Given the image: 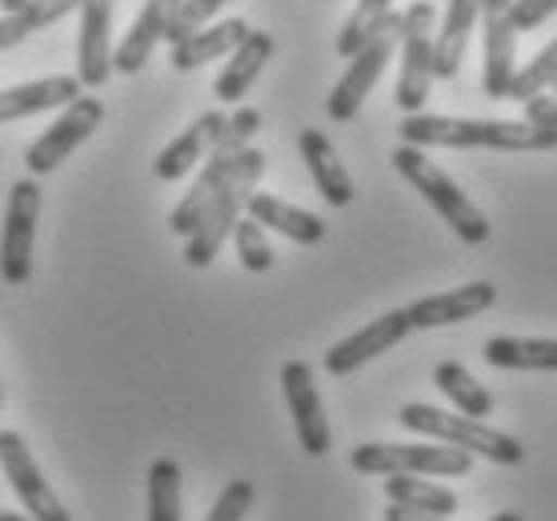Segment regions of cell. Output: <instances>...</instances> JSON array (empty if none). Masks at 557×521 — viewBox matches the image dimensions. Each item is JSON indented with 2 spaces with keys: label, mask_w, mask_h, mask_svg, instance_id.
Masks as SVG:
<instances>
[{
  "label": "cell",
  "mask_w": 557,
  "mask_h": 521,
  "mask_svg": "<svg viewBox=\"0 0 557 521\" xmlns=\"http://www.w3.org/2000/svg\"><path fill=\"white\" fill-rule=\"evenodd\" d=\"M397 133L418 149H502V153H554L557 149V128H537L530 121L406 113Z\"/></svg>",
  "instance_id": "1"
},
{
  "label": "cell",
  "mask_w": 557,
  "mask_h": 521,
  "mask_svg": "<svg viewBox=\"0 0 557 521\" xmlns=\"http://www.w3.org/2000/svg\"><path fill=\"white\" fill-rule=\"evenodd\" d=\"M265 165H269V157L261 153V149H253V145L237 157V165H233V173L225 177V185H221V193L213 197V204L205 209V216L197 221V230L185 237V265H193V269L213 265V257L221 253V245L233 237V225L242 221L245 201L253 197L261 177H265Z\"/></svg>",
  "instance_id": "2"
},
{
  "label": "cell",
  "mask_w": 557,
  "mask_h": 521,
  "mask_svg": "<svg viewBox=\"0 0 557 521\" xmlns=\"http://www.w3.org/2000/svg\"><path fill=\"white\" fill-rule=\"evenodd\" d=\"M257 128H261V113L257 109H237V113L225 121V133L216 137V145L209 149V157L201 161V177L193 181V189L181 197V204L169 213V230L177 233V237H189L193 230H197V221L205 216V209L213 204V197L221 193V185H225V177L233 173V165H237V157L253 145Z\"/></svg>",
  "instance_id": "3"
},
{
  "label": "cell",
  "mask_w": 557,
  "mask_h": 521,
  "mask_svg": "<svg viewBox=\"0 0 557 521\" xmlns=\"http://www.w3.org/2000/svg\"><path fill=\"white\" fill-rule=\"evenodd\" d=\"M393 169L437 209V216H442L461 241L466 245L490 241V221H485V213L469 201L466 193L457 189V181L449 177V173H442V169L433 165L430 157H425V149H418V145L393 149Z\"/></svg>",
  "instance_id": "4"
},
{
  "label": "cell",
  "mask_w": 557,
  "mask_h": 521,
  "mask_svg": "<svg viewBox=\"0 0 557 521\" xmlns=\"http://www.w3.org/2000/svg\"><path fill=\"white\" fill-rule=\"evenodd\" d=\"M397 421L406 425L409 433H421V437H433V442L457 445L466 454H482L494 466H521L525 461V445L509 433L494 430L478 418H466V413H449V409H433L421 406V401H409L401 406Z\"/></svg>",
  "instance_id": "5"
},
{
  "label": "cell",
  "mask_w": 557,
  "mask_h": 521,
  "mask_svg": "<svg viewBox=\"0 0 557 521\" xmlns=\"http://www.w3.org/2000/svg\"><path fill=\"white\" fill-rule=\"evenodd\" d=\"M349 466L357 473H425V477H466L473 470V454L457 449L445 442H418V445H397V442H366L349 454Z\"/></svg>",
  "instance_id": "6"
},
{
  "label": "cell",
  "mask_w": 557,
  "mask_h": 521,
  "mask_svg": "<svg viewBox=\"0 0 557 521\" xmlns=\"http://www.w3.org/2000/svg\"><path fill=\"white\" fill-rule=\"evenodd\" d=\"M397 45H401V13L389 9V13L381 16V25L373 28V37L349 57V69L342 73V80L333 85L330 101H325L333 121L345 125V121H354V116L361 113V104H366V97L381 80V73H385V64H389Z\"/></svg>",
  "instance_id": "7"
},
{
  "label": "cell",
  "mask_w": 557,
  "mask_h": 521,
  "mask_svg": "<svg viewBox=\"0 0 557 521\" xmlns=\"http://www.w3.org/2000/svg\"><path fill=\"white\" fill-rule=\"evenodd\" d=\"M433 21L437 9L430 0H413L401 13V77H397V109L421 113L433 85Z\"/></svg>",
  "instance_id": "8"
},
{
  "label": "cell",
  "mask_w": 557,
  "mask_h": 521,
  "mask_svg": "<svg viewBox=\"0 0 557 521\" xmlns=\"http://www.w3.org/2000/svg\"><path fill=\"white\" fill-rule=\"evenodd\" d=\"M104 121V104L97 97H76L73 104H64L61 116L40 133L25 153V165L33 177H49L52 169H61L64 157H73L85 140L97 133V125Z\"/></svg>",
  "instance_id": "9"
},
{
  "label": "cell",
  "mask_w": 557,
  "mask_h": 521,
  "mask_svg": "<svg viewBox=\"0 0 557 521\" xmlns=\"http://www.w3.org/2000/svg\"><path fill=\"white\" fill-rule=\"evenodd\" d=\"M40 221V185L37 177L16 181L4 209V233H0V277L4 285H25L33 273V241Z\"/></svg>",
  "instance_id": "10"
},
{
  "label": "cell",
  "mask_w": 557,
  "mask_h": 521,
  "mask_svg": "<svg viewBox=\"0 0 557 521\" xmlns=\"http://www.w3.org/2000/svg\"><path fill=\"white\" fill-rule=\"evenodd\" d=\"M0 473L9 477L13 494L21 497V506L33 521H73V513L49 489L40 466L33 461V449L16 430H0Z\"/></svg>",
  "instance_id": "11"
},
{
  "label": "cell",
  "mask_w": 557,
  "mask_h": 521,
  "mask_svg": "<svg viewBox=\"0 0 557 521\" xmlns=\"http://www.w3.org/2000/svg\"><path fill=\"white\" fill-rule=\"evenodd\" d=\"M281 389H285V401H289L293 430H297L301 449L309 458H325L333 445V433L325 406H321V394H317L313 369L305 365V361H285L281 365Z\"/></svg>",
  "instance_id": "12"
},
{
  "label": "cell",
  "mask_w": 557,
  "mask_h": 521,
  "mask_svg": "<svg viewBox=\"0 0 557 521\" xmlns=\"http://www.w3.org/2000/svg\"><path fill=\"white\" fill-rule=\"evenodd\" d=\"M513 0H482V28H485V73L482 89L490 101H506L509 80L518 73V28L509 21Z\"/></svg>",
  "instance_id": "13"
},
{
  "label": "cell",
  "mask_w": 557,
  "mask_h": 521,
  "mask_svg": "<svg viewBox=\"0 0 557 521\" xmlns=\"http://www.w3.org/2000/svg\"><path fill=\"white\" fill-rule=\"evenodd\" d=\"M413 333V325H409V313L406 309H389V313H381L377 321H369L366 330L349 333L345 342H337L325 353V369H330L333 377H349L354 369H361L366 361H373V357H381L385 349H393V345H401Z\"/></svg>",
  "instance_id": "14"
},
{
  "label": "cell",
  "mask_w": 557,
  "mask_h": 521,
  "mask_svg": "<svg viewBox=\"0 0 557 521\" xmlns=\"http://www.w3.org/2000/svg\"><path fill=\"white\" fill-rule=\"evenodd\" d=\"M109 77H113V0H81L76 80L81 89H101Z\"/></svg>",
  "instance_id": "15"
},
{
  "label": "cell",
  "mask_w": 557,
  "mask_h": 521,
  "mask_svg": "<svg viewBox=\"0 0 557 521\" xmlns=\"http://www.w3.org/2000/svg\"><path fill=\"white\" fill-rule=\"evenodd\" d=\"M494 306H497L494 281H469L461 289L421 297L406 313L413 330H442V325H457V321L478 318V313H485V309H494Z\"/></svg>",
  "instance_id": "16"
},
{
  "label": "cell",
  "mask_w": 557,
  "mask_h": 521,
  "mask_svg": "<svg viewBox=\"0 0 557 521\" xmlns=\"http://www.w3.org/2000/svg\"><path fill=\"white\" fill-rule=\"evenodd\" d=\"M177 13H181V0H145L140 16L128 25V33L121 37V45L113 49V69H116V73H125V77L140 73V69L149 64L152 49L169 37V28H173Z\"/></svg>",
  "instance_id": "17"
},
{
  "label": "cell",
  "mask_w": 557,
  "mask_h": 521,
  "mask_svg": "<svg viewBox=\"0 0 557 521\" xmlns=\"http://www.w3.org/2000/svg\"><path fill=\"white\" fill-rule=\"evenodd\" d=\"M225 121L228 116L221 109L201 113L169 149H161V157L152 161V173L161 181H181L185 173H193V165H201L205 157H209V149L216 145V137L225 133Z\"/></svg>",
  "instance_id": "18"
},
{
  "label": "cell",
  "mask_w": 557,
  "mask_h": 521,
  "mask_svg": "<svg viewBox=\"0 0 557 521\" xmlns=\"http://www.w3.org/2000/svg\"><path fill=\"white\" fill-rule=\"evenodd\" d=\"M301 161L309 165V177H313L317 193L333 204V209H345L354 204V177L345 173L342 157L333 149V140L321 133V128H301Z\"/></svg>",
  "instance_id": "19"
},
{
  "label": "cell",
  "mask_w": 557,
  "mask_h": 521,
  "mask_svg": "<svg viewBox=\"0 0 557 521\" xmlns=\"http://www.w3.org/2000/svg\"><path fill=\"white\" fill-rule=\"evenodd\" d=\"M273 49H277V40L269 37V33H261V28H249L242 45L228 52V64L221 69V77L213 80L216 101H225V104L242 101L245 92L253 89V80L261 77V69L269 64Z\"/></svg>",
  "instance_id": "20"
},
{
  "label": "cell",
  "mask_w": 557,
  "mask_h": 521,
  "mask_svg": "<svg viewBox=\"0 0 557 521\" xmlns=\"http://www.w3.org/2000/svg\"><path fill=\"white\" fill-rule=\"evenodd\" d=\"M245 213L253 216L261 230H273L281 237H289L297 245H321L325 241V221L317 213H305L297 204L281 201L273 193H253L249 201H245Z\"/></svg>",
  "instance_id": "21"
},
{
  "label": "cell",
  "mask_w": 557,
  "mask_h": 521,
  "mask_svg": "<svg viewBox=\"0 0 557 521\" xmlns=\"http://www.w3.org/2000/svg\"><path fill=\"white\" fill-rule=\"evenodd\" d=\"M76 97H81V80L76 77H45V80L16 85V89H4L0 92V125L21 121V116L49 113V109H64Z\"/></svg>",
  "instance_id": "22"
},
{
  "label": "cell",
  "mask_w": 557,
  "mask_h": 521,
  "mask_svg": "<svg viewBox=\"0 0 557 521\" xmlns=\"http://www.w3.org/2000/svg\"><path fill=\"white\" fill-rule=\"evenodd\" d=\"M249 33L242 16H228V21H216V25H201L197 33H189L185 40L173 45V69L177 73H193V69H201L209 61H221L228 52L237 49Z\"/></svg>",
  "instance_id": "23"
},
{
  "label": "cell",
  "mask_w": 557,
  "mask_h": 521,
  "mask_svg": "<svg viewBox=\"0 0 557 521\" xmlns=\"http://www.w3.org/2000/svg\"><path fill=\"white\" fill-rule=\"evenodd\" d=\"M482 16V0H449L442 21V33L433 37V77L454 80L461 73V57H466L469 33Z\"/></svg>",
  "instance_id": "24"
},
{
  "label": "cell",
  "mask_w": 557,
  "mask_h": 521,
  "mask_svg": "<svg viewBox=\"0 0 557 521\" xmlns=\"http://www.w3.org/2000/svg\"><path fill=\"white\" fill-rule=\"evenodd\" d=\"M482 357L494 369H537L557 373V337H490Z\"/></svg>",
  "instance_id": "25"
},
{
  "label": "cell",
  "mask_w": 557,
  "mask_h": 521,
  "mask_svg": "<svg viewBox=\"0 0 557 521\" xmlns=\"http://www.w3.org/2000/svg\"><path fill=\"white\" fill-rule=\"evenodd\" d=\"M433 385H437V389L454 401L457 413H466V418L482 421L494 413V394H490L461 361H442V365L433 369Z\"/></svg>",
  "instance_id": "26"
},
{
  "label": "cell",
  "mask_w": 557,
  "mask_h": 521,
  "mask_svg": "<svg viewBox=\"0 0 557 521\" xmlns=\"http://www.w3.org/2000/svg\"><path fill=\"white\" fill-rule=\"evenodd\" d=\"M76 9H81V0H28L25 9H16V13H9L0 21V52L25 45L33 33L57 25L69 13H76Z\"/></svg>",
  "instance_id": "27"
},
{
  "label": "cell",
  "mask_w": 557,
  "mask_h": 521,
  "mask_svg": "<svg viewBox=\"0 0 557 521\" xmlns=\"http://www.w3.org/2000/svg\"><path fill=\"white\" fill-rule=\"evenodd\" d=\"M385 497H389L393 506L425 509V513H437V518L457 513L454 489H445V485H437V482H421L418 473H389V482H385Z\"/></svg>",
  "instance_id": "28"
},
{
  "label": "cell",
  "mask_w": 557,
  "mask_h": 521,
  "mask_svg": "<svg viewBox=\"0 0 557 521\" xmlns=\"http://www.w3.org/2000/svg\"><path fill=\"white\" fill-rule=\"evenodd\" d=\"M149 521H181V466L173 458L149 466Z\"/></svg>",
  "instance_id": "29"
},
{
  "label": "cell",
  "mask_w": 557,
  "mask_h": 521,
  "mask_svg": "<svg viewBox=\"0 0 557 521\" xmlns=\"http://www.w3.org/2000/svg\"><path fill=\"white\" fill-rule=\"evenodd\" d=\"M554 80H557V40H554V45H545V49L537 52L525 69H518V73H513L506 101H521V104L533 101V97H542Z\"/></svg>",
  "instance_id": "30"
},
{
  "label": "cell",
  "mask_w": 557,
  "mask_h": 521,
  "mask_svg": "<svg viewBox=\"0 0 557 521\" xmlns=\"http://www.w3.org/2000/svg\"><path fill=\"white\" fill-rule=\"evenodd\" d=\"M389 9H393V0H357V9L349 13L342 33H337V52H342L345 61L373 37V28L381 25V16L389 13Z\"/></svg>",
  "instance_id": "31"
},
{
  "label": "cell",
  "mask_w": 557,
  "mask_h": 521,
  "mask_svg": "<svg viewBox=\"0 0 557 521\" xmlns=\"http://www.w3.org/2000/svg\"><path fill=\"white\" fill-rule=\"evenodd\" d=\"M233 245H237V257L249 273H269L273 269V245H269L265 230L257 225L253 216H242L233 225Z\"/></svg>",
  "instance_id": "32"
},
{
  "label": "cell",
  "mask_w": 557,
  "mask_h": 521,
  "mask_svg": "<svg viewBox=\"0 0 557 521\" xmlns=\"http://www.w3.org/2000/svg\"><path fill=\"white\" fill-rule=\"evenodd\" d=\"M253 501H257V485L237 477V482H228L225 489H221V497L213 501V509H209L205 521H245V513L253 509Z\"/></svg>",
  "instance_id": "33"
},
{
  "label": "cell",
  "mask_w": 557,
  "mask_h": 521,
  "mask_svg": "<svg viewBox=\"0 0 557 521\" xmlns=\"http://www.w3.org/2000/svg\"><path fill=\"white\" fill-rule=\"evenodd\" d=\"M228 0H181V13L177 21H173V28H169V45H177V40H185L189 33H197L201 25H209L221 9H225Z\"/></svg>",
  "instance_id": "34"
},
{
  "label": "cell",
  "mask_w": 557,
  "mask_h": 521,
  "mask_svg": "<svg viewBox=\"0 0 557 521\" xmlns=\"http://www.w3.org/2000/svg\"><path fill=\"white\" fill-rule=\"evenodd\" d=\"M557 13V0H513L509 4V21L518 33H533L537 25H545Z\"/></svg>",
  "instance_id": "35"
},
{
  "label": "cell",
  "mask_w": 557,
  "mask_h": 521,
  "mask_svg": "<svg viewBox=\"0 0 557 521\" xmlns=\"http://www.w3.org/2000/svg\"><path fill=\"white\" fill-rule=\"evenodd\" d=\"M525 121L537 128H557V97H533V101H525Z\"/></svg>",
  "instance_id": "36"
},
{
  "label": "cell",
  "mask_w": 557,
  "mask_h": 521,
  "mask_svg": "<svg viewBox=\"0 0 557 521\" xmlns=\"http://www.w3.org/2000/svg\"><path fill=\"white\" fill-rule=\"evenodd\" d=\"M385 521H449V518H437V513H425V509H409V506H393L385 509Z\"/></svg>",
  "instance_id": "37"
},
{
  "label": "cell",
  "mask_w": 557,
  "mask_h": 521,
  "mask_svg": "<svg viewBox=\"0 0 557 521\" xmlns=\"http://www.w3.org/2000/svg\"><path fill=\"white\" fill-rule=\"evenodd\" d=\"M28 0H0V9H4V13H16V9H25Z\"/></svg>",
  "instance_id": "38"
},
{
  "label": "cell",
  "mask_w": 557,
  "mask_h": 521,
  "mask_svg": "<svg viewBox=\"0 0 557 521\" xmlns=\"http://www.w3.org/2000/svg\"><path fill=\"white\" fill-rule=\"evenodd\" d=\"M490 521H525V518H521V513H513V509H506V513H494Z\"/></svg>",
  "instance_id": "39"
},
{
  "label": "cell",
  "mask_w": 557,
  "mask_h": 521,
  "mask_svg": "<svg viewBox=\"0 0 557 521\" xmlns=\"http://www.w3.org/2000/svg\"><path fill=\"white\" fill-rule=\"evenodd\" d=\"M0 521H33V518H25V513H4V509H0Z\"/></svg>",
  "instance_id": "40"
},
{
  "label": "cell",
  "mask_w": 557,
  "mask_h": 521,
  "mask_svg": "<svg viewBox=\"0 0 557 521\" xmlns=\"http://www.w3.org/2000/svg\"><path fill=\"white\" fill-rule=\"evenodd\" d=\"M0 406H4V385H0Z\"/></svg>",
  "instance_id": "41"
},
{
  "label": "cell",
  "mask_w": 557,
  "mask_h": 521,
  "mask_svg": "<svg viewBox=\"0 0 557 521\" xmlns=\"http://www.w3.org/2000/svg\"><path fill=\"white\" fill-rule=\"evenodd\" d=\"M549 89H554V97H557V80H554V85H549Z\"/></svg>",
  "instance_id": "42"
}]
</instances>
